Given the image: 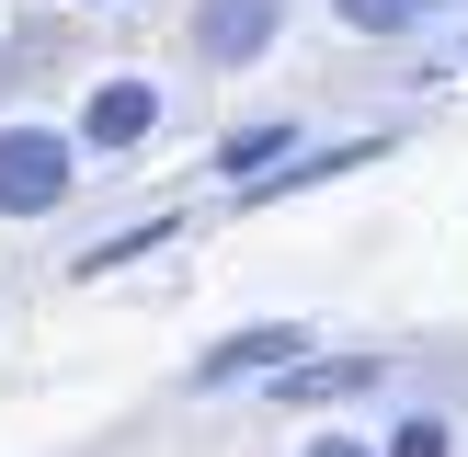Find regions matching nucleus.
Wrapping results in <instances>:
<instances>
[{"mask_svg": "<svg viewBox=\"0 0 468 457\" xmlns=\"http://www.w3.org/2000/svg\"><path fill=\"white\" fill-rule=\"evenodd\" d=\"M160 114H172V91L149 80V69H103V80L80 91V114H69V137H80V160H126L160 137Z\"/></svg>", "mask_w": 468, "mask_h": 457, "instance_id": "nucleus-2", "label": "nucleus"}, {"mask_svg": "<svg viewBox=\"0 0 468 457\" xmlns=\"http://www.w3.org/2000/svg\"><path fill=\"white\" fill-rule=\"evenodd\" d=\"M434 12H468V0H434Z\"/></svg>", "mask_w": 468, "mask_h": 457, "instance_id": "nucleus-12", "label": "nucleus"}, {"mask_svg": "<svg viewBox=\"0 0 468 457\" xmlns=\"http://www.w3.org/2000/svg\"><path fill=\"white\" fill-rule=\"evenodd\" d=\"M80 183V137L46 114H0V218H58Z\"/></svg>", "mask_w": 468, "mask_h": 457, "instance_id": "nucleus-1", "label": "nucleus"}, {"mask_svg": "<svg viewBox=\"0 0 468 457\" xmlns=\"http://www.w3.org/2000/svg\"><path fill=\"white\" fill-rule=\"evenodd\" d=\"M286 46V0H195L183 12V58L195 69H263Z\"/></svg>", "mask_w": 468, "mask_h": 457, "instance_id": "nucleus-3", "label": "nucleus"}, {"mask_svg": "<svg viewBox=\"0 0 468 457\" xmlns=\"http://www.w3.org/2000/svg\"><path fill=\"white\" fill-rule=\"evenodd\" d=\"M91 12H137V0H91Z\"/></svg>", "mask_w": 468, "mask_h": 457, "instance_id": "nucleus-11", "label": "nucleus"}, {"mask_svg": "<svg viewBox=\"0 0 468 457\" xmlns=\"http://www.w3.org/2000/svg\"><path fill=\"white\" fill-rule=\"evenodd\" d=\"M297 355H309V320H251V332L206 343V355L183 366V388H240V377H274V366H297Z\"/></svg>", "mask_w": 468, "mask_h": 457, "instance_id": "nucleus-4", "label": "nucleus"}, {"mask_svg": "<svg viewBox=\"0 0 468 457\" xmlns=\"http://www.w3.org/2000/svg\"><path fill=\"white\" fill-rule=\"evenodd\" d=\"M297 457H378V446H366V434H309Z\"/></svg>", "mask_w": 468, "mask_h": 457, "instance_id": "nucleus-10", "label": "nucleus"}, {"mask_svg": "<svg viewBox=\"0 0 468 457\" xmlns=\"http://www.w3.org/2000/svg\"><path fill=\"white\" fill-rule=\"evenodd\" d=\"M378 457H457V423H446L434 400H400L388 434H378Z\"/></svg>", "mask_w": 468, "mask_h": 457, "instance_id": "nucleus-7", "label": "nucleus"}, {"mask_svg": "<svg viewBox=\"0 0 468 457\" xmlns=\"http://www.w3.org/2000/svg\"><path fill=\"white\" fill-rule=\"evenodd\" d=\"M355 388H388V355H297V366H274V388H263V400L320 411V400H355Z\"/></svg>", "mask_w": 468, "mask_h": 457, "instance_id": "nucleus-5", "label": "nucleus"}, {"mask_svg": "<svg viewBox=\"0 0 468 457\" xmlns=\"http://www.w3.org/2000/svg\"><path fill=\"white\" fill-rule=\"evenodd\" d=\"M332 23L366 35V46H388V35H411V23H434V0H332Z\"/></svg>", "mask_w": 468, "mask_h": 457, "instance_id": "nucleus-8", "label": "nucleus"}, {"mask_svg": "<svg viewBox=\"0 0 468 457\" xmlns=\"http://www.w3.org/2000/svg\"><path fill=\"white\" fill-rule=\"evenodd\" d=\"M172 228H183V218H149V228H114V240H91V251H80V274H114V263H137V251H160Z\"/></svg>", "mask_w": 468, "mask_h": 457, "instance_id": "nucleus-9", "label": "nucleus"}, {"mask_svg": "<svg viewBox=\"0 0 468 457\" xmlns=\"http://www.w3.org/2000/svg\"><path fill=\"white\" fill-rule=\"evenodd\" d=\"M286 149H309V126H297V114H251V126H229V137H218L206 160H218V183L240 195V183H251V172H274Z\"/></svg>", "mask_w": 468, "mask_h": 457, "instance_id": "nucleus-6", "label": "nucleus"}]
</instances>
